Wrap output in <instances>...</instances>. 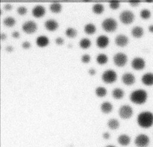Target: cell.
I'll use <instances>...</instances> for the list:
<instances>
[{"instance_id": "41", "label": "cell", "mask_w": 153, "mask_h": 147, "mask_svg": "<svg viewBox=\"0 0 153 147\" xmlns=\"http://www.w3.org/2000/svg\"><path fill=\"white\" fill-rule=\"evenodd\" d=\"M96 71L94 68H90L88 70V73L90 74H94L96 73Z\"/></svg>"}, {"instance_id": "1", "label": "cell", "mask_w": 153, "mask_h": 147, "mask_svg": "<svg viewBox=\"0 0 153 147\" xmlns=\"http://www.w3.org/2000/svg\"><path fill=\"white\" fill-rule=\"evenodd\" d=\"M138 125L143 128H148L153 125V113L149 111L140 112L137 117Z\"/></svg>"}, {"instance_id": "6", "label": "cell", "mask_w": 153, "mask_h": 147, "mask_svg": "<svg viewBox=\"0 0 153 147\" xmlns=\"http://www.w3.org/2000/svg\"><path fill=\"white\" fill-rule=\"evenodd\" d=\"M133 110L132 107L128 104L122 105L118 110V114L122 119H129L133 115Z\"/></svg>"}, {"instance_id": "22", "label": "cell", "mask_w": 153, "mask_h": 147, "mask_svg": "<svg viewBox=\"0 0 153 147\" xmlns=\"http://www.w3.org/2000/svg\"><path fill=\"white\" fill-rule=\"evenodd\" d=\"M112 95L114 98L116 99H120L123 97L124 92L123 89L120 88H115L112 91Z\"/></svg>"}, {"instance_id": "15", "label": "cell", "mask_w": 153, "mask_h": 147, "mask_svg": "<svg viewBox=\"0 0 153 147\" xmlns=\"http://www.w3.org/2000/svg\"><path fill=\"white\" fill-rule=\"evenodd\" d=\"M59 26L58 22L54 19H48L44 22V26L49 31L56 30Z\"/></svg>"}, {"instance_id": "19", "label": "cell", "mask_w": 153, "mask_h": 147, "mask_svg": "<svg viewBox=\"0 0 153 147\" xmlns=\"http://www.w3.org/2000/svg\"><path fill=\"white\" fill-rule=\"evenodd\" d=\"M49 43V38L44 35H40L36 38V43L40 47H44Z\"/></svg>"}, {"instance_id": "43", "label": "cell", "mask_w": 153, "mask_h": 147, "mask_svg": "<svg viewBox=\"0 0 153 147\" xmlns=\"http://www.w3.org/2000/svg\"><path fill=\"white\" fill-rule=\"evenodd\" d=\"M7 38V35H6V34L5 33V32H1V38L2 39V40H4V39H5Z\"/></svg>"}, {"instance_id": "24", "label": "cell", "mask_w": 153, "mask_h": 147, "mask_svg": "<svg viewBox=\"0 0 153 147\" xmlns=\"http://www.w3.org/2000/svg\"><path fill=\"white\" fill-rule=\"evenodd\" d=\"M85 32L88 34H92L96 31V27L93 23H88L84 27Z\"/></svg>"}, {"instance_id": "36", "label": "cell", "mask_w": 153, "mask_h": 147, "mask_svg": "<svg viewBox=\"0 0 153 147\" xmlns=\"http://www.w3.org/2000/svg\"><path fill=\"white\" fill-rule=\"evenodd\" d=\"M55 42L56 44H62L64 42V40L62 37H57L56 38H55Z\"/></svg>"}, {"instance_id": "11", "label": "cell", "mask_w": 153, "mask_h": 147, "mask_svg": "<svg viewBox=\"0 0 153 147\" xmlns=\"http://www.w3.org/2000/svg\"><path fill=\"white\" fill-rule=\"evenodd\" d=\"M122 82L126 85H133L135 82V76L133 74L126 72L124 73L121 76Z\"/></svg>"}, {"instance_id": "27", "label": "cell", "mask_w": 153, "mask_h": 147, "mask_svg": "<svg viewBox=\"0 0 153 147\" xmlns=\"http://www.w3.org/2000/svg\"><path fill=\"white\" fill-rule=\"evenodd\" d=\"M139 15L142 19L144 20H147L151 16V12L148 8H143L140 10Z\"/></svg>"}, {"instance_id": "14", "label": "cell", "mask_w": 153, "mask_h": 147, "mask_svg": "<svg viewBox=\"0 0 153 147\" xmlns=\"http://www.w3.org/2000/svg\"><path fill=\"white\" fill-rule=\"evenodd\" d=\"M141 81L146 86L153 85V73L148 72L143 74L141 77Z\"/></svg>"}, {"instance_id": "10", "label": "cell", "mask_w": 153, "mask_h": 147, "mask_svg": "<svg viewBox=\"0 0 153 147\" xmlns=\"http://www.w3.org/2000/svg\"><path fill=\"white\" fill-rule=\"evenodd\" d=\"M131 67L136 70H140L145 67V61L141 57H134L131 62Z\"/></svg>"}, {"instance_id": "40", "label": "cell", "mask_w": 153, "mask_h": 147, "mask_svg": "<svg viewBox=\"0 0 153 147\" xmlns=\"http://www.w3.org/2000/svg\"><path fill=\"white\" fill-rule=\"evenodd\" d=\"M11 35H12L13 37H14V38H17V37H19L20 33H19V32H18L17 31H14L12 32Z\"/></svg>"}, {"instance_id": "31", "label": "cell", "mask_w": 153, "mask_h": 147, "mask_svg": "<svg viewBox=\"0 0 153 147\" xmlns=\"http://www.w3.org/2000/svg\"><path fill=\"white\" fill-rule=\"evenodd\" d=\"M65 34L69 37H74L77 35V31L73 27H68L65 30Z\"/></svg>"}, {"instance_id": "35", "label": "cell", "mask_w": 153, "mask_h": 147, "mask_svg": "<svg viewBox=\"0 0 153 147\" xmlns=\"http://www.w3.org/2000/svg\"><path fill=\"white\" fill-rule=\"evenodd\" d=\"M22 46L24 49H28L30 46V43L28 41H24L22 43Z\"/></svg>"}, {"instance_id": "32", "label": "cell", "mask_w": 153, "mask_h": 147, "mask_svg": "<svg viewBox=\"0 0 153 147\" xmlns=\"http://www.w3.org/2000/svg\"><path fill=\"white\" fill-rule=\"evenodd\" d=\"M109 5L112 9H117L120 5V2L117 0H112L109 2Z\"/></svg>"}, {"instance_id": "13", "label": "cell", "mask_w": 153, "mask_h": 147, "mask_svg": "<svg viewBox=\"0 0 153 147\" xmlns=\"http://www.w3.org/2000/svg\"><path fill=\"white\" fill-rule=\"evenodd\" d=\"M115 43L118 46L123 47L126 46L128 43V38L127 35L120 34H118L115 38Z\"/></svg>"}, {"instance_id": "42", "label": "cell", "mask_w": 153, "mask_h": 147, "mask_svg": "<svg viewBox=\"0 0 153 147\" xmlns=\"http://www.w3.org/2000/svg\"><path fill=\"white\" fill-rule=\"evenodd\" d=\"M5 49H6V50L8 51V52H11V51L13 50V46H11V45H8V46H7L5 47Z\"/></svg>"}, {"instance_id": "5", "label": "cell", "mask_w": 153, "mask_h": 147, "mask_svg": "<svg viewBox=\"0 0 153 147\" xmlns=\"http://www.w3.org/2000/svg\"><path fill=\"white\" fill-rule=\"evenodd\" d=\"M117 78V73L112 69L106 70L102 74V79L106 83H112L116 80Z\"/></svg>"}, {"instance_id": "21", "label": "cell", "mask_w": 153, "mask_h": 147, "mask_svg": "<svg viewBox=\"0 0 153 147\" xmlns=\"http://www.w3.org/2000/svg\"><path fill=\"white\" fill-rule=\"evenodd\" d=\"M50 10L54 13H58L62 9V5L58 1H53L49 5Z\"/></svg>"}, {"instance_id": "20", "label": "cell", "mask_w": 153, "mask_h": 147, "mask_svg": "<svg viewBox=\"0 0 153 147\" xmlns=\"http://www.w3.org/2000/svg\"><path fill=\"white\" fill-rule=\"evenodd\" d=\"M113 109V106L109 101H104L100 105V110L104 113H110Z\"/></svg>"}, {"instance_id": "23", "label": "cell", "mask_w": 153, "mask_h": 147, "mask_svg": "<svg viewBox=\"0 0 153 147\" xmlns=\"http://www.w3.org/2000/svg\"><path fill=\"white\" fill-rule=\"evenodd\" d=\"M107 125L111 130H116L120 126L119 121L115 118H111L108 121Z\"/></svg>"}, {"instance_id": "37", "label": "cell", "mask_w": 153, "mask_h": 147, "mask_svg": "<svg viewBox=\"0 0 153 147\" xmlns=\"http://www.w3.org/2000/svg\"><path fill=\"white\" fill-rule=\"evenodd\" d=\"M140 2L139 1H128V3L130 4V5L133 6V7H136V6L139 5Z\"/></svg>"}, {"instance_id": "29", "label": "cell", "mask_w": 153, "mask_h": 147, "mask_svg": "<svg viewBox=\"0 0 153 147\" xmlns=\"http://www.w3.org/2000/svg\"><path fill=\"white\" fill-rule=\"evenodd\" d=\"M95 93L98 97H102L106 94L107 90L105 87L99 86L95 89Z\"/></svg>"}, {"instance_id": "12", "label": "cell", "mask_w": 153, "mask_h": 147, "mask_svg": "<svg viewBox=\"0 0 153 147\" xmlns=\"http://www.w3.org/2000/svg\"><path fill=\"white\" fill-rule=\"evenodd\" d=\"M45 11V7L41 4H36L34 5L32 8V14L36 17H39L42 16Z\"/></svg>"}, {"instance_id": "26", "label": "cell", "mask_w": 153, "mask_h": 147, "mask_svg": "<svg viewBox=\"0 0 153 147\" xmlns=\"http://www.w3.org/2000/svg\"><path fill=\"white\" fill-rule=\"evenodd\" d=\"M91 43L90 40L86 37H84V38H81L79 42V46L82 49H87V48L89 47L91 45Z\"/></svg>"}, {"instance_id": "16", "label": "cell", "mask_w": 153, "mask_h": 147, "mask_svg": "<svg viewBox=\"0 0 153 147\" xmlns=\"http://www.w3.org/2000/svg\"><path fill=\"white\" fill-rule=\"evenodd\" d=\"M96 43L98 47H105L109 43V38L105 35H100L97 37Z\"/></svg>"}, {"instance_id": "38", "label": "cell", "mask_w": 153, "mask_h": 147, "mask_svg": "<svg viewBox=\"0 0 153 147\" xmlns=\"http://www.w3.org/2000/svg\"><path fill=\"white\" fill-rule=\"evenodd\" d=\"M3 8L5 10H10L11 9V8H12V5H11V4L10 3H8L7 2V3H5V4H4Z\"/></svg>"}, {"instance_id": "17", "label": "cell", "mask_w": 153, "mask_h": 147, "mask_svg": "<svg viewBox=\"0 0 153 147\" xmlns=\"http://www.w3.org/2000/svg\"><path fill=\"white\" fill-rule=\"evenodd\" d=\"M143 33H144L143 28L142 26H139V25L133 26L131 30V35L134 37L137 38L142 37L143 35Z\"/></svg>"}, {"instance_id": "33", "label": "cell", "mask_w": 153, "mask_h": 147, "mask_svg": "<svg viewBox=\"0 0 153 147\" xmlns=\"http://www.w3.org/2000/svg\"><path fill=\"white\" fill-rule=\"evenodd\" d=\"M16 10H17V12L19 14H20V15H23V14H25L26 13V11H27V8H26V7L25 6H24V5H20V6H18V7H17Z\"/></svg>"}, {"instance_id": "9", "label": "cell", "mask_w": 153, "mask_h": 147, "mask_svg": "<svg viewBox=\"0 0 153 147\" xmlns=\"http://www.w3.org/2000/svg\"><path fill=\"white\" fill-rule=\"evenodd\" d=\"M22 28L25 32L27 34H31L36 31V24L33 20H26L22 23Z\"/></svg>"}, {"instance_id": "30", "label": "cell", "mask_w": 153, "mask_h": 147, "mask_svg": "<svg viewBox=\"0 0 153 147\" xmlns=\"http://www.w3.org/2000/svg\"><path fill=\"white\" fill-rule=\"evenodd\" d=\"M96 61L100 64H103L106 63L108 61V56L106 54L100 53L98 54L96 56Z\"/></svg>"}, {"instance_id": "18", "label": "cell", "mask_w": 153, "mask_h": 147, "mask_svg": "<svg viewBox=\"0 0 153 147\" xmlns=\"http://www.w3.org/2000/svg\"><path fill=\"white\" fill-rule=\"evenodd\" d=\"M130 137L126 134H122L118 136L117 138L118 143L122 146H127L130 143Z\"/></svg>"}, {"instance_id": "28", "label": "cell", "mask_w": 153, "mask_h": 147, "mask_svg": "<svg viewBox=\"0 0 153 147\" xmlns=\"http://www.w3.org/2000/svg\"><path fill=\"white\" fill-rule=\"evenodd\" d=\"M3 23L5 25L7 26H13L16 23V19L12 16H8L4 18L3 19Z\"/></svg>"}, {"instance_id": "25", "label": "cell", "mask_w": 153, "mask_h": 147, "mask_svg": "<svg viewBox=\"0 0 153 147\" xmlns=\"http://www.w3.org/2000/svg\"><path fill=\"white\" fill-rule=\"evenodd\" d=\"M92 10L96 14H100L104 10V7L102 3L96 2L92 5Z\"/></svg>"}, {"instance_id": "2", "label": "cell", "mask_w": 153, "mask_h": 147, "mask_svg": "<svg viewBox=\"0 0 153 147\" xmlns=\"http://www.w3.org/2000/svg\"><path fill=\"white\" fill-rule=\"evenodd\" d=\"M129 98L132 103L136 104H142L147 100L148 93L143 89H137L130 93Z\"/></svg>"}, {"instance_id": "8", "label": "cell", "mask_w": 153, "mask_h": 147, "mask_svg": "<svg viewBox=\"0 0 153 147\" xmlns=\"http://www.w3.org/2000/svg\"><path fill=\"white\" fill-rule=\"evenodd\" d=\"M149 143L148 136L145 134L137 135L134 139V143L137 147H147Z\"/></svg>"}, {"instance_id": "4", "label": "cell", "mask_w": 153, "mask_h": 147, "mask_svg": "<svg viewBox=\"0 0 153 147\" xmlns=\"http://www.w3.org/2000/svg\"><path fill=\"white\" fill-rule=\"evenodd\" d=\"M119 18L122 23L128 25L133 22L134 19V14L131 10H124L120 13Z\"/></svg>"}, {"instance_id": "7", "label": "cell", "mask_w": 153, "mask_h": 147, "mask_svg": "<svg viewBox=\"0 0 153 147\" xmlns=\"http://www.w3.org/2000/svg\"><path fill=\"white\" fill-rule=\"evenodd\" d=\"M113 61L116 65L118 67H123L127 62V56L124 53L119 52L114 55Z\"/></svg>"}, {"instance_id": "3", "label": "cell", "mask_w": 153, "mask_h": 147, "mask_svg": "<svg viewBox=\"0 0 153 147\" xmlns=\"http://www.w3.org/2000/svg\"><path fill=\"white\" fill-rule=\"evenodd\" d=\"M102 27L104 30L108 32H112L116 29L117 27V22L113 17H106L102 21Z\"/></svg>"}, {"instance_id": "34", "label": "cell", "mask_w": 153, "mask_h": 147, "mask_svg": "<svg viewBox=\"0 0 153 147\" xmlns=\"http://www.w3.org/2000/svg\"><path fill=\"white\" fill-rule=\"evenodd\" d=\"M81 61L82 62H83L84 63H87L90 61V56L88 54H84L81 56Z\"/></svg>"}, {"instance_id": "44", "label": "cell", "mask_w": 153, "mask_h": 147, "mask_svg": "<svg viewBox=\"0 0 153 147\" xmlns=\"http://www.w3.org/2000/svg\"><path fill=\"white\" fill-rule=\"evenodd\" d=\"M148 29V31H149L150 32L153 33V24L149 25Z\"/></svg>"}, {"instance_id": "46", "label": "cell", "mask_w": 153, "mask_h": 147, "mask_svg": "<svg viewBox=\"0 0 153 147\" xmlns=\"http://www.w3.org/2000/svg\"><path fill=\"white\" fill-rule=\"evenodd\" d=\"M68 46L69 48H71V47H72V44L71 43H69L68 44Z\"/></svg>"}, {"instance_id": "39", "label": "cell", "mask_w": 153, "mask_h": 147, "mask_svg": "<svg viewBox=\"0 0 153 147\" xmlns=\"http://www.w3.org/2000/svg\"><path fill=\"white\" fill-rule=\"evenodd\" d=\"M102 136H103V138L104 139L108 140V139H109L110 138L111 134H110L108 132L106 131V132H104V133L102 134Z\"/></svg>"}, {"instance_id": "45", "label": "cell", "mask_w": 153, "mask_h": 147, "mask_svg": "<svg viewBox=\"0 0 153 147\" xmlns=\"http://www.w3.org/2000/svg\"><path fill=\"white\" fill-rule=\"evenodd\" d=\"M105 147H116V146L114 145H108L106 146Z\"/></svg>"}]
</instances>
